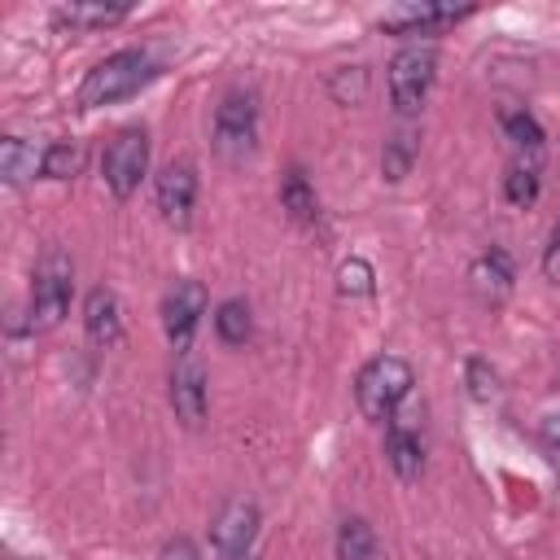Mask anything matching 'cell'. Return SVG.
Wrapping results in <instances>:
<instances>
[{
	"label": "cell",
	"mask_w": 560,
	"mask_h": 560,
	"mask_svg": "<svg viewBox=\"0 0 560 560\" xmlns=\"http://www.w3.org/2000/svg\"><path fill=\"white\" fill-rule=\"evenodd\" d=\"M214 332H219L223 346H245L249 332H254L249 302H245V298H228V302H219V311H214Z\"/></svg>",
	"instance_id": "ac0fdd59"
},
{
	"label": "cell",
	"mask_w": 560,
	"mask_h": 560,
	"mask_svg": "<svg viewBox=\"0 0 560 560\" xmlns=\"http://www.w3.org/2000/svg\"><path fill=\"white\" fill-rule=\"evenodd\" d=\"M438 79V52L433 44H407L394 52L389 61V101L402 118L420 114V105L429 101V88Z\"/></svg>",
	"instance_id": "3957f363"
},
{
	"label": "cell",
	"mask_w": 560,
	"mask_h": 560,
	"mask_svg": "<svg viewBox=\"0 0 560 560\" xmlns=\"http://www.w3.org/2000/svg\"><path fill=\"white\" fill-rule=\"evenodd\" d=\"M385 459L402 481H416L420 468H424V442L402 416H394L389 429H385Z\"/></svg>",
	"instance_id": "5bb4252c"
},
{
	"label": "cell",
	"mask_w": 560,
	"mask_h": 560,
	"mask_svg": "<svg viewBox=\"0 0 560 560\" xmlns=\"http://www.w3.org/2000/svg\"><path fill=\"white\" fill-rule=\"evenodd\" d=\"M158 560H201V551H197V542L192 538H166L162 542V551H158Z\"/></svg>",
	"instance_id": "4316f807"
},
{
	"label": "cell",
	"mask_w": 560,
	"mask_h": 560,
	"mask_svg": "<svg viewBox=\"0 0 560 560\" xmlns=\"http://www.w3.org/2000/svg\"><path fill=\"white\" fill-rule=\"evenodd\" d=\"M538 188H542V179H538V166H534V162L508 166V175H503V197H508L516 210H529V206L538 201Z\"/></svg>",
	"instance_id": "44dd1931"
},
{
	"label": "cell",
	"mask_w": 560,
	"mask_h": 560,
	"mask_svg": "<svg viewBox=\"0 0 560 560\" xmlns=\"http://www.w3.org/2000/svg\"><path fill=\"white\" fill-rule=\"evenodd\" d=\"M201 315H206V284L201 280H175L162 298V332L179 354L192 350V332H197Z\"/></svg>",
	"instance_id": "52a82bcc"
},
{
	"label": "cell",
	"mask_w": 560,
	"mask_h": 560,
	"mask_svg": "<svg viewBox=\"0 0 560 560\" xmlns=\"http://www.w3.org/2000/svg\"><path fill=\"white\" fill-rule=\"evenodd\" d=\"M158 74L153 57L144 48H122V52H109L105 61H96L83 83H79V105L83 109H96V105H114L131 92H140L149 79Z\"/></svg>",
	"instance_id": "7a4b0ae2"
},
{
	"label": "cell",
	"mask_w": 560,
	"mask_h": 560,
	"mask_svg": "<svg viewBox=\"0 0 560 560\" xmlns=\"http://www.w3.org/2000/svg\"><path fill=\"white\" fill-rule=\"evenodd\" d=\"M280 206L298 219V223H315L319 219V201H315V188H311V179L293 166L284 179H280Z\"/></svg>",
	"instance_id": "e0dca14e"
},
{
	"label": "cell",
	"mask_w": 560,
	"mask_h": 560,
	"mask_svg": "<svg viewBox=\"0 0 560 560\" xmlns=\"http://www.w3.org/2000/svg\"><path fill=\"white\" fill-rule=\"evenodd\" d=\"M464 381H468V394H472L477 402H490V398L499 394V376H494V368H490L486 359H468V363H464Z\"/></svg>",
	"instance_id": "d4e9b609"
},
{
	"label": "cell",
	"mask_w": 560,
	"mask_h": 560,
	"mask_svg": "<svg viewBox=\"0 0 560 560\" xmlns=\"http://www.w3.org/2000/svg\"><path fill=\"white\" fill-rule=\"evenodd\" d=\"M411 385H416V372H411L407 359H398V354H376V359H368V363L359 368V376H354V402H359L363 420L389 424V420L398 416V407L407 402Z\"/></svg>",
	"instance_id": "6da1fadb"
},
{
	"label": "cell",
	"mask_w": 560,
	"mask_h": 560,
	"mask_svg": "<svg viewBox=\"0 0 560 560\" xmlns=\"http://www.w3.org/2000/svg\"><path fill=\"white\" fill-rule=\"evenodd\" d=\"M70 289H74V267L61 249L44 254V262L35 267V284H31V328H57L70 311Z\"/></svg>",
	"instance_id": "5b68a950"
},
{
	"label": "cell",
	"mask_w": 560,
	"mask_h": 560,
	"mask_svg": "<svg viewBox=\"0 0 560 560\" xmlns=\"http://www.w3.org/2000/svg\"><path fill=\"white\" fill-rule=\"evenodd\" d=\"M83 332L92 346H118L122 341V306H118V293L114 289H92L83 298Z\"/></svg>",
	"instance_id": "7c38bea8"
},
{
	"label": "cell",
	"mask_w": 560,
	"mask_h": 560,
	"mask_svg": "<svg viewBox=\"0 0 560 560\" xmlns=\"http://www.w3.org/2000/svg\"><path fill=\"white\" fill-rule=\"evenodd\" d=\"M171 407H175V420H184V429H201L206 424L210 389H206V368H201V359L192 350L179 354V363L171 368Z\"/></svg>",
	"instance_id": "9c48e42d"
},
{
	"label": "cell",
	"mask_w": 560,
	"mask_h": 560,
	"mask_svg": "<svg viewBox=\"0 0 560 560\" xmlns=\"http://www.w3.org/2000/svg\"><path fill=\"white\" fill-rule=\"evenodd\" d=\"M337 560H385V547L363 516H346L337 525Z\"/></svg>",
	"instance_id": "9a60e30c"
},
{
	"label": "cell",
	"mask_w": 560,
	"mask_h": 560,
	"mask_svg": "<svg viewBox=\"0 0 560 560\" xmlns=\"http://www.w3.org/2000/svg\"><path fill=\"white\" fill-rule=\"evenodd\" d=\"M472 9H455V4H398V9H385L376 18L381 31L389 35H424V31H438V26H455L459 18H468Z\"/></svg>",
	"instance_id": "8fae6325"
},
{
	"label": "cell",
	"mask_w": 560,
	"mask_h": 560,
	"mask_svg": "<svg viewBox=\"0 0 560 560\" xmlns=\"http://www.w3.org/2000/svg\"><path fill=\"white\" fill-rule=\"evenodd\" d=\"M122 18H127V4H61L57 9V22L74 31H105Z\"/></svg>",
	"instance_id": "2e32d148"
},
{
	"label": "cell",
	"mask_w": 560,
	"mask_h": 560,
	"mask_svg": "<svg viewBox=\"0 0 560 560\" xmlns=\"http://www.w3.org/2000/svg\"><path fill=\"white\" fill-rule=\"evenodd\" d=\"M101 171H105V184L114 197H131L149 171V136L140 127H127L118 131L109 144H105V158H101Z\"/></svg>",
	"instance_id": "8992f818"
},
{
	"label": "cell",
	"mask_w": 560,
	"mask_h": 560,
	"mask_svg": "<svg viewBox=\"0 0 560 560\" xmlns=\"http://www.w3.org/2000/svg\"><path fill=\"white\" fill-rule=\"evenodd\" d=\"M468 280H472V293H477L481 302H499V298H508V289H512V280H516L512 254H508L503 245H490L486 254L472 258Z\"/></svg>",
	"instance_id": "4fadbf2b"
},
{
	"label": "cell",
	"mask_w": 560,
	"mask_h": 560,
	"mask_svg": "<svg viewBox=\"0 0 560 560\" xmlns=\"http://www.w3.org/2000/svg\"><path fill=\"white\" fill-rule=\"evenodd\" d=\"M542 276H547L551 284H560V223L551 228V241H547V249H542Z\"/></svg>",
	"instance_id": "83f0119b"
},
{
	"label": "cell",
	"mask_w": 560,
	"mask_h": 560,
	"mask_svg": "<svg viewBox=\"0 0 560 560\" xmlns=\"http://www.w3.org/2000/svg\"><path fill=\"white\" fill-rule=\"evenodd\" d=\"M35 171H44V153H35V144L18 140V136H9V140L0 144V175H4L9 184H22V179H31Z\"/></svg>",
	"instance_id": "d6986e66"
},
{
	"label": "cell",
	"mask_w": 560,
	"mask_h": 560,
	"mask_svg": "<svg viewBox=\"0 0 560 560\" xmlns=\"http://www.w3.org/2000/svg\"><path fill=\"white\" fill-rule=\"evenodd\" d=\"M158 210L171 228H188L192 223V206H197V171L188 162H171L162 175H158Z\"/></svg>",
	"instance_id": "30bf717a"
},
{
	"label": "cell",
	"mask_w": 560,
	"mask_h": 560,
	"mask_svg": "<svg viewBox=\"0 0 560 560\" xmlns=\"http://www.w3.org/2000/svg\"><path fill=\"white\" fill-rule=\"evenodd\" d=\"M258 144V101L254 92H228L214 109V153L223 162H245Z\"/></svg>",
	"instance_id": "277c9868"
},
{
	"label": "cell",
	"mask_w": 560,
	"mask_h": 560,
	"mask_svg": "<svg viewBox=\"0 0 560 560\" xmlns=\"http://www.w3.org/2000/svg\"><path fill=\"white\" fill-rule=\"evenodd\" d=\"M258 538V503L254 499H228L210 525V547L223 560H245Z\"/></svg>",
	"instance_id": "ba28073f"
},
{
	"label": "cell",
	"mask_w": 560,
	"mask_h": 560,
	"mask_svg": "<svg viewBox=\"0 0 560 560\" xmlns=\"http://www.w3.org/2000/svg\"><path fill=\"white\" fill-rule=\"evenodd\" d=\"M337 289L346 298H368L372 293V262L368 258H346L337 267Z\"/></svg>",
	"instance_id": "cb8c5ba5"
},
{
	"label": "cell",
	"mask_w": 560,
	"mask_h": 560,
	"mask_svg": "<svg viewBox=\"0 0 560 560\" xmlns=\"http://www.w3.org/2000/svg\"><path fill=\"white\" fill-rule=\"evenodd\" d=\"M542 438H547V446L560 455V411H556V416H547V424H542Z\"/></svg>",
	"instance_id": "f1b7e54d"
},
{
	"label": "cell",
	"mask_w": 560,
	"mask_h": 560,
	"mask_svg": "<svg viewBox=\"0 0 560 560\" xmlns=\"http://www.w3.org/2000/svg\"><path fill=\"white\" fill-rule=\"evenodd\" d=\"M499 122H503V131H508V140L516 149H525V153H538L542 149V127H538V118L529 109H503Z\"/></svg>",
	"instance_id": "7402d4cb"
},
{
	"label": "cell",
	"mask_w": 560,
	"mask_h": 560,
	"mask_svg": "<svg viewBox=\"0 0 560 560\" xmlns=\"http://www.w3.org/2000/svg\"><path fill=\"white\" fill-rule=\"evenodd\" d=\"M363 88H368L363 66H341V74H332V92H337V101H346V105H359V101H363Z\"/></svg>",
	"instance_id": "484cf974"
},
{
	"label": "cell",
	"mask_w": 560,
	"mask_h": 560,
	"mask_svg": "<svg viewBox=\"0 0 560 560\" xmlns=\"http://www.w3.org/2000/svg\"><path fill=\"white\" fill-rule=\"evenodd\" d=\"M79 166H83V149L79 144H48L44 149V179H70V175H79Z\"/></svg>",
	"instance_id": "603a6c76"
},
{
	"label": "cell",
	"mask_w": 560,
	"mask_h": 560,
	"mask_svg": "<svg viewBox=\"0 0 560 560\" xmlns=\"http://www.w3.org/2000/svg\"><path fill=\"white\" fill-rule=\"evenodd\" d=\"M416 153H420V140H416V131H394V136L385 140V149H381V175H385L389 184H398V179L411 171Z\"/></svg>",
	"instance_id": "ffe728a7"
}]
</instances>
